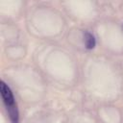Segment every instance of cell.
Wrapping results in <instances>:
<instances>
[{"instance_id":"6da1fadb","label":"cell","mask_w":123,"mask_h":123,"mask_svg":"<svg viewBox=\"0 0 123 123\" xmlns=\"http://www.w3.org/2000/svg\"><path fill=\"white\" fill-rule=\"evenodd\" d=\"M0 91H1L3 101L5 103V106L7 108V111L9 112L10 118L12 120V123H18V111L16 108L13 95L10 87L3 81H1L0 83Z\"/></svg>"},{"instance_id":"7a4b0ae2","label":"cell","mask_w":123,"mask_h":123,"mask_svg":"<svg viewBox=\"0 0 123 123\" xmlns=\"http://www.w3.org/2000/svg\"><path fill=\"white\" fill-rule=\"evenodd\" d=\"M84 40H85V45H86V47L87 49L94 48V46H95V38L90 33L86 32L84 34Z\"/></svg>"}]
</instances>
